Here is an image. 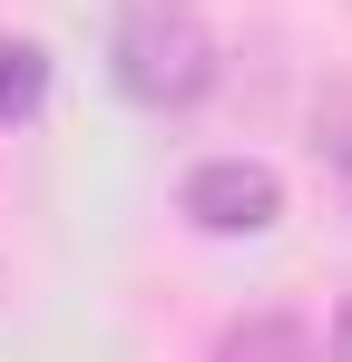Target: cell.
<instances>
[{
  "mask_svg": "<svg viewBox=\"0 0 352 362\" xmlns=\"http://www.w3.org/2000/svg\"><path fill=\"white\" fill-rule=\"evenodd\" d=\"M40 98H49V49L0 30V127H30V118H40Z\"/></svg>",
  "mask_w": 352,
  "mask_h": 362,
  "instance_id": "cell-4",
  "label": "cell"
},
{
  "mask_svg": "<svg viewBox=\"0 0 352 362\" xmlns=\"http://www.w3.org/2000/svg\"><path fill=\"white\" fill-rule=\"evenodd\" d=\"M176 206H186L196 235H264L284 216V177L264 157H206L196 177L176 186Z\"/></svg>",
  "mask_w": 352,
  "mask_h": 362,
  "instance_id": "cell-2",
  "label": "cell"
},
{
  "mask_svg": "<svg viewBox=\"0 0 352 362\" xmlns=\"http://www.w3.org/2000/svg\"><path fill=\"white\" fill-rule=\"evenodd\" d=\"M206 362H323V353H313V333H303L293 313H245V323L216 333Z\"/></svg>",
  "mask_w": 352,
  "mask_h": 362,
  "instance_id": "cell-3",
  "label": "cell"
},
{
  "mask_svg": "<svg viewBox=\"0 0 352 362\" xmlns=\"http://www.w3.org/2000/svg\"><path fill=\"white\" fill-rule=\"evenodd\" d=\"M313 147L352 177V88H323V108H313Z\"/></svg>",
  "mask_w": 352,
  "mask_h": 362,
  "instance_id": "cell-5",
  "label": "cell"
},
{
  "mask_svg": "<svg viewBox=\"0 0 352 362\" xmlns=\"http://www.w3.org/2000/svg\"><path fill=\"white\" fill-rule=\"evenodd\" d=\"M108 78H117V98L127 108H196L206 88H216V40L176 10V0H137L127 20H117V40H108Z\"/></svg>",
  "mask_w": 352,
  "mask_h": 362,
  "instance_id": "cell-1",
  "label": "cell"
},
{
  "mask_svg": "<svg viewBox=\"0 0 352 362\" xmlns=\"http://www.w3.org/2000/svg\"><path fill=\"white\" fill-rule=\"evenodd\" d=\"M333 362H352V294H343V313H333Z\"/></svg>",
  "mask_w": 352,
  "mask_h": 362,
  "instance_id": "cell-6",
  "label": "cell"
}]
</instances>
